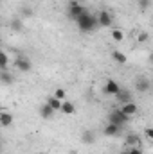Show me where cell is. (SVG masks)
I'll list each match as a JSON object with an SVG mask.
<instances>
[{
	"label": "cell",
	"mask_w": 153,
	"mask_h": 154,
	"mask_svg": "<svg viewBox=\"0 0 153 154\" xmlns=\"http://www.w3.org/2000/svg\"><path fill=\"white\" fill-rule=\"evenodd\" d=\"M135 88H137V91H150V81L144 77H137Z\"/></svg>",
	"instance_id": "13"
},
{
	"label": "cell",
	"mask_w": 153,
	"mask_h": 154,
	"mask_svg": "<svg viewBox=\"0 0 153 154\" xmlns=\"http://www.w3.org/2000/svg\"><path fill=\"white\" fill-rule=\"evenodd\" d=\"M0 81H2V84L9 86V84H13V82H15V75H11L7 70H0Z\"/></svg>",
	"instance_id": "17"
},
{
	"label": "cell",
	"mask_w": 153,
	"mask_h": 154,
	"mask_svg": "<svg viewBox=\"0 0 153 154\" xmlns=\"http://www.w3.org/2000/svg\"><path fill=\"white\" fill-rule=\"evenodd\" d=\"M85 13H88V11H86V7H85V5H81L77 0L70 2V4H69V7H67V14H69V18H70L72 22H77Z\"/></svg>",
	"instance_id": "3"
},
{
	"label": "cell",
	"mask_w": 153,
	"mask_h": 154,
	"mask_svg": "<svg viewBox=\"0 0 153 154\" xmlns=\"http://www.w3.org/2000/svg\"><path fill=\"white\" fill-rule=\"evenodd\" d=\"M128 151H130V154H142V149H137V147H132Z\"/></svg>",
	"instance_id": "27"
},
{
	"label": "cell",
	"mask_w": 153,
	"mask_h": 154,
	"mask_svg": "<svg viewBox=\"0 0 153 154\" xmlns=\"http://www.w3.org/2000/svg\"><path fill=\"white\" fill-rule=\"evenodd\" d=\"M115 100H117V102L122 106V104H128V102H132V100H133V97H132V93H130L128 90H122V88H121V91L115 95Z\"/></svg>",
	"instance_id": "9"
},
{
	"label": "cell",
	"mask_w": 153,
	"mask_h": 154,
	"mask_svg": "<svg viewBox=\"0 0 153 154\" xmlns=\"http://www.w3.org/2000/svg\"><path fill=\"white\" fill-rule=\"evenodd\" d=\"M9 27H11L15 32H22V31H24V22H22V18H13V20L9 22Z\"/></svg>",
	"instance_id": "18"
},
{
	"label": "cell",
	"mask_w": 153,
	"mask_h": 154,
	"mask_svg": "<svg viewBox=\"0 0 153 154\" xmlns=\"http://www.w3.org/2000/svg\"><path fill=\"white\" fill-rule=\"evenodd\" d=\"M150 59H151V63H153V54H151V57H150Z\"/></svg>",
	"instance_id": "29"
},
{
	"label": "cell",
	"mask_w": 153,
	"mask_h": 154,
	"mask_svg": "<svg viewBox=\"0 0 153 154\" xmlns=\"http://www.w3.org/2000/svg\"><path fill=\"white\" fill-rule=\"evenodd\" d=\"M38 113H40V116H41L43 120H49V118H52V116H54V113H56V111H54V109H52V108L45 102V104H41V106H40Z\"/></svg>",
	"instance_id": "10"
},
{
	"label": "cell",
	"mask_w": 153,
	"mask_h": 154,
	"mask_svg": "<svg viewBox=\"0 0 153 154\" xmlns=\"http://www.w3.org/2000/svg\"><path fill=\"white\" fill-rule=\"evenodd\" d=\"M69 154H77V152H69Z\"/></svg>",
	"instance_id": "30"
},
{
	"label": "cell",
	"mask_w": 153,
	"mask_h": 154,
	"mask_svg": "<svg viewBox=\"0 0 153 154\" xmlns=\"http://www.w3.org/2000/svg\"><path fill=\"white\" fill-rule=\"evenodd\" d=\"M13 122H15V116L11 115L9 111H2L0 113V124H2V127H9Z\"/></svg>",
	"instance_id": "14"
},
{
	"label": "cell",
	"mask_w": 153,
	"mask_h": 154,
	"mask_svg": "<svg viewBox=\"0 0 153 154\" xmlns=\"http://www.w3.org/2000/svg\"><path fill=\"white\" fill-rule=\"evenodd\" d=\"M132 120V116H128L121 108H115L110 111V115H108V122L110 124H117V125H121V127H124L128 122Z\"/></svg>",
	"instance_id": "2"
},
{
	"label": "cell",
	"mask_w": 153,
	"mask_h": 154,
	"mask_svg": "<svg viewBox=\"0 0 153 154\" xmlns=\"http://www.w3.org/2000/svg\"><path fill=\"white\" fill-rule=\"evenodd\" d=\"M144 136L150 138V140H153V127H146V129H144Z\"/></svg>",
	"instance_id": "26"
},
{
	"label": "cell",
	"mask_w": 153,
	"mask_h": 154,
	"mask_svg": "<svg viewBox=\"0 0 153 154\" xmlns=\"http://www.w3.org/2000/svg\"><path fill=\"white\" fill-rule=\"evenodd\" d=\"M47 104L54 109V111H61V106H63V100H60V99H56L54 95L52 97H49L47 99Z\"/></svg>",
	"instance_id": "15"
},
{
	"label": "cell",
	"mask_w": 153,
	"mask_h": 154,
	"mask_svg": "<svg viewBox=\"0 0 153 154\" xmlns=\"http://www.w3.org/2000/svg\"><path fill=\"white\" fill-rule=\"evenodd\" d=\"M103 91H105V95H117L119 91H121V86L115 82L114 79H108L106 82H105V88H103Z\"/></svg>",
	"instance_id": "7"
},
{
	"label": "cell",
	"mask_w": 153,
	"mask_h": 154,
	"mask_svg": "<svg viewBox=\"0 0 153 154\" xmlns=\"http://www.w3.org/2000/svg\"><path fill=\"white\" fill-rule=\"evenodd\" d=\"M150 5H151V0H139V9L141 11H146Z\"/></svg>",
	"instance_id": "24"
},
{
	"label": "cell",
	"mask_w": 153,
	"mask_h": 154,
	"mask_svg": "<svg viewBox=\"0 0 153 154\" xmlns=\"http://www.w3.org/2000/svg\"><path fill=\"white\" fill-rule=\"evenodd\" d=\"M81 142H83L85 145H92V143H96V134H94V131H90V129L83 131V134H81Z\"/></svg>",
	"instance_id": "11"
},
{
	"label": "cell",
	"mask_w": 153,
	"mask_h": 154,
	"mask_svg": "<svg viewBox=\"0 0 153 154\" xmlns=\"http://www.w3.org/2000/svg\"><path fill=\"white\" fill-rule=\"evenodd\" d=\"M121 131H122V127L121 125H117V124H106V127L103 129V134L106 136V138H115V136H119L121 134Z\"/></svg>",
	"instance_id": "6"
},
{
	"label": "cell",
	"mask_w": 153,
	"mask_h": 154,
	"mask_svg": "<svg viewBox=\"0 0 153 154\" xmlns=\"http://www.w3.org/2000/svg\"><path fill=\"white\" fill-rule=\"evenodd\" d=\"M13 65H15V68H18L20 72H29V70L33 68L31 61H29L27 57H22V56L15 57V59H13Z\"/></svg>",
	"instance_id": "4"
},
{
	"label": "cell",
	"mask_w": 153,
	"mask_h": 154,
	"mask_svg": "<svg viewBox=\"0 0 153 154\" xmlns=\"http://www.w3.org/2000/svg\"><path fill=\"white\" fill-rule=\"evenodd\" d=\"M112 59H114L117 65H126V61H128V57L121 50H112Z\"/></svg>",
	"instance_id": "16"
},
{
	"label": "cell",
	"mask_w": 153,
	"mask_h": 154,
	"mask_svg": "<svg viewBox=\"0 0 153 154\" xmlns=\"http://www.w3.org/2000/svg\"><path fill=\"white\" fill-rule=\"evenodd\" d=\"M74 111H76V106H74L70 100H63L61 113H65V115H74Z\"/></svg>",
	"instance_id": "19"
},
{
	"label": "cell",
	"mask_w": 153,
	"mask_h": 154,
	"mask_svg": "<svg viewBox=\"0 0 153 154\" xmlns=\"http://www.w3.org/2000/svg\"><path fill=\"white\" fill-rule=\"evenodd\" d=\"M148 38H150V36H148V32H139V34H137V41H139V43L148 41Z\"/></svg>",
	"instance_id": "25"
},
{
	"label": "cell",
	"mask_w": 153,
	"mask_h": 154,
	"mask_svg": "<svg viewBox=\"0 0 153 154\" xmlns=\"http://www.w3.org/2000/svg\"><path fill=\"white\" fill-rule=\"evenodd\" d=\"M9 66V56L5 50H2V59H0V70H7Z\"/></svg>",
	"instance_id": "20"
},
{
	"label": "cell",
	"mask_w": 153,
	"mask_h": 154,
	"mask_svg": "<svg viewBox=\"0 0 153 154\" xmlns=\"http://www.w3.org/2000/svg\"><path fill=\"white\" fill-rule=\"evenodd\" d=\"M121 109H122V111H124L128 116H133L137 111H139V106L132 100V102H128V104H122V106H121Z\"/></svg>",
	"instance_id": "12"
},
{
	"label": "cell",
	"mask_w": 153,
	"mask_h": 154,
	"mask_svg": "<svg viewBox=\"0 0 153 154\" xmlns=\"http://www.w3.org/2000/svg\"><path fill=\"white\" fill-rule=\"evenodd\" d=\"M97 20H99V25H101V27H110L112 22H114V16H112L108 11H101V13L97 14Z\"/></svg>",
	"instance_id": "8"
},
{
	"label": "cell",
	"mask_w": 153,
	"mask_h": 154,
	"mask_svg": "<svg viewBox=\"0 0 153 154\" xmlns=\"http://www.w3.org/2000/svg\"><path fill=\"white\" fill-rule=\"evenodd\" d=\"M33 14H34V11H33L31 7H22V16H24V18H31Z\"/></svg>",
	"instance_id": "23"
},
{
	"label": "cell",
	"mask_w": 153,
	"mask_h": 154,
	"mask_svg": "<svg viewBox=\"0 0 153 154\" xmlns=\"http://www.w3.org/2000/svg\"><path fill=\"white\" fill-rule=\"evenodd\" d=\"M54 97H56V99H60V100H65L67 91H65L63 88H56V90H54Z\"/></svg>",
	"instance_id": "22"
},
{
	"label": "cell",
	"mask_w": 153,
	"mask_h": 154,
	"mask_svg": "<svg viewBox=\"0 0 153 154\" xmlns=\"http://www.w3.org/2000/svg\"><path fill=\"white\" fill-rule=\"evenodd\" d=\"M121 154H130V151H128V149H126V151H122V152Z\"/></svg>",
	"instance_id": "28"
},
{
	"label": "cell",
	"mask_w": 153,
	"mask_h": 154,
	"mask_svg": "<svg viewBox=\"0 0 153 154\" xmlns=\"http://www.w3.org/2000/svg\"><path fill=\"white\" fill-rule=\"evenodd\" d=\"M124 145H126V149H132V147L141 149L142 142H141L139 134H135V133H128V134H126V138H124Z\"/></svg>",
	"instance_id": "5"
},
{
	"label": "cell",
	"mask_w": 153,
	"mask_h": 154,
	"mask_svg": "<svg viewBox=\"0 0 153 154\" xmlns=\"http://www.w3.org/2000/svg\"><path fill=\"white\" fill-rule=\"evenodd\" d=\"M112 39L117 41V43L122 41V39H124V32H122L121 29H114V31H112Z\"/></svg>",
	"instance_id": "21"
},
{
	"label": "cell",
	"mask_w": 153,
	"mask_h": 154,
	"mask_svg": "<svg viewBox=\"0 0 153 154\" xmlns=\"http://www.w3.org/2000/svg\"><path fill=\"white\" fill-rule=\"evenodd\" d=\"M76 23H77V27H79V31H83V32H94L97 27H101L97 16H92L90 13H85Z\"/></svg>",
	"instance_id": "1"
},
{
	"label": "cell",
	"mask_w": 153,
	"mask_h": 154,
	"mask_svg": "<svg viewBox=\"0 0 153 154\" xmlns=\"http://www.w3.org/2000/svg\"><path fill=\"white\" fill-rule=\"evenodd\" d=\"M151 25H153V20H151Z\"/></svg>",
	"instance_id": "31"
}]
</instances>
